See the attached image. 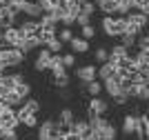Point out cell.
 <instances>
[{"mask_svg":"<svg viewBox=\"0 0 149 140\" xmlns=\"http://www.w3.org/2000/svg\"><path fill=\"white\" fill-rule=\"evenodd\" d=\"M62 65H65V67H74V65H76V54H65V56H62Z\"/></svg>","mask_w":149,"mask_h":140,"instance_id":"cell-33","label":"cell"},{"mask_svg":"<svg viewBox=\"0 0 149 140\" xmlns=\"http://www.w3.org/2000/svg\"><path fill=\"white\" fill-rule=\"evenodd\" d=\"M5 109H7V104L2 102V98H0V116H2V114H5Z\"/></svg>","mask_w":149,"mask_h":140,"instance_id":"cell-40","label":"cell"},{"mask_svg":"<svg viewBox=\"0 0 149 140\" xmlns=\"http://www.w3.org/2000/svg\"><path fill=\"white\" fill-rule=\"evenodd\" d=\"M74 109H69V107H65V109L58 114V120L56 122H60V125H74Z\"/></svg>","mask_w":149,"mask_h":140,"instance_id":"cell-24","label":"cell"},{"mask_svg":"<svg viewBox=\"0 0 149 140\" xmlns=\"http://www.w3.org/2000/svg\"><path fill=\"white\" fill-rule=\"evenodd\" d=\"M25 62V54L16 47H2L0 49V67L2 69H11V67H20Z\"/></svg>","mask_w":149,"mask_h":140,"instance_id":"cell-3","label":"cell"},{"mask_svg":"<svg viewBox=\"0 0 149 140\" xmlns=\"http://www.w3.org/2000/svg\"><path fill=\"white\" fill-rule=\"evenodd\" d=\"M38 47H42V42H40V38H25V42L20 45V51H22V54H29V51H33V49H38Z\"/></svg>","mask_w":149,"mask_h":140,"instance_id":"cell-22","label":"cell"},{"mask_svg":"<svg viewBox=\"0 0 149 140\" xmlns=\"http://www.w3.org/2000/svg\"><path fill=\"white\" fill-rule=\"evenodd\" d=\"M2 138H5V131H2V129H0V140H2Z\"/></svg>","mask_w":149,"mask_h":140,"instance_id":"cell-41","label":"cell"},{"mask_svg":"<svg viewBox=\"0 0 149 140\" xmlns=\"http://www.w3.org/2000/svg\"><path fill=\"white\" fill-rule=\"evenodd\" d=\"M16 116H18V122L22 127H27V129L38 127V116H33V114H25L22 109H16Z\"/></svg>","mask_w":149,"mask_h":140,"instance_id":"cell-14","label":"cell"},{"mask_svg":"<svg viewBox=\"0 0 149 140\" xmlns=\"http://www.w3.org/2000/svg\"><path fill=\"white\" fill-rule=\"evenodd\" d=\"M113 102H116V104H127V102H129V96L123 91V93H118V96L113 98Z\"/></svg>","mask_w":149,"mask_h":140,"instance_id":"cell-36","label":"cell"},{"mask_svg":"<svg viewBox=\"0 0 149 140\" xmlns=\"http://www.w3.org/2000/svg\"><path fill=\"white\" fill-rule=\"evenodd\" d=\"M71 54H87L89 51V40H85L82 36H74V40L69 42Z\"/></svg>","mask_w":149,"mask_h":140,"instance_id":"cell-16","label":"cell"},{"mask_svg":"<svg viewBox=\"0 0 149 140\" xmlns=\"http://www.w3.org/2000/svg\"><path fill=\"white\" fill-rule=\"evenodd\" d=\"M18 116H16V109H11V107H7L5 114L0 116V129L5 131V134H13L16 129H18Z\"/></svg>","mask_w":149,"mask_h":140,"instance_id":"cell-5","label":"cell"},{"mask_svg":"<svg viewBox=\"0 0 149 140\" xmlns=\"http://www.w3.org/2000/svg\"><path fill=\"white\" fill-rule=\"evenodd\" d=\"M58 98H60V100H69V98H71V89H69V87L58 89Z\"/></svg>","mask_w":149,"mask_h":140,"instance_id":"cell-37","label":"cell"},{"mask_svg":"<svg viewBox=\"0 0 149 140\" xmlns=\"http://www.w3.org/2000/svg\"><path fill=\"white\" fill-rule=\"evenodd\" d=\"M127 56H129V49H127V47H123V45H113L111 51H109V62L116 65L118 60H123V58H127Z\"/></svg>","mask_w":149,"mask_h":140,"instance_id":"cell-18","label":"cell"},{"mask_svg":"<svg viewBox=\"0 0 149 140\" xmlns=\"http://www.w3.org/2000/svg\"><path fill=\"white\" fill-rule=\"evenodd\" d=\"M134 136L138 140H149V116L147 114H138V127H136Z\"/></svg>","mask_w":149,"mask_h":140,"instance_id":"cell-10","label":"cell"},{"mask_svg":"<svg viewBox=\"0 0 149 140\" xmlns=\"http://www.w3.org/2000/svg\"><path fill=\"white\" fill-rule=\"evenodd\" d=\"M54 85H56L58 89H65V87H69V76H60V78H54Z\"/></svg>","mask_w":149,"mask_h":140,"instance_id":"cell-34","label":"cell"},{"mask_svg":"<svg viewBox=\"0 0 149 140\" xmlns=\"http://www.w3.org/2000/svg\"><path fill=\"white\" fill-rule=\"evenodd\" d=\"M62 140H80V136H78V134H74V131H71V134L62 136Z\"/></svg>","mask_w":149,"mask_h":140,"instance_id":"cell-38","label":"cell"},{"mask_svg":"<svg viewBox=\"0 0 149 140\" xmlns=\"http://www.w3.org/2000/svg\"><path fill=\"white\" fill-rule=\"evenodd\" d=\"M102 89H105V93H109L111 98H116L118 93H123L120 91V82L116 78H109V80H102Z\"/></svg>","mask_w":149,"mask_h":140,"instance_id":"cell-19","label":"cell"},{"mask_svg":"<svg viewBox=\"0 0 149 140\" xmlns=\"http://www.w3.org/2000/svg\"><path fill=\"white\" fill-rule=\"evenodd\" d=\"M93 60H96V62H100V65L109 62V49L98 47V49H96V54H93Z\"/></svg>","mask_w":149,"mask_h":140,"instance_id":"cell-26","label":"cell"},{"mask_svg":"<svg viewBox=\"0 0 149 140\" xmlns=\"http://www.w3.org/2000/svg\"><path fill=\"white\" fill-rule=\"evenodd\" d=\"M96 7L105 16H116L118 13V7H120V0H96Z\"/></svg>","mask_w":149,"mask_h":140,"instance_id":"cell-12","label":"cell"},{"mask_svg":"<svg viewBox=\"0 0 149 140\" xmlns=\"http://www.w3.org/2000/svg\"><path fill=\"white\" fill-rule=\"evenodd\" d=\"M102 31L109 38H120L127 31V18L125 16H105L102 18Z\"/></svg>","mask_w":149,"mask_h":140,"instance_id":"cell-1","label":"cell"},{"mask_svg":"<svg viewBox=\"0 0 149 140\" xmlns=\"http://www.w3.org/2000/svg\"><path fill=\"white\" fill-rule=\"evenodd\" d=\"M20 29H22V33H25V38H40V29H42V24H40V20H33V18H27L22 24H18Z\"/></svg>","mask_w":149,"mask_h":140,"instance_id":"cell-8","label":"cell"},{"mask_svg":"<svg viewBox=\"0 0 149 140\" xmlns=\"http://www.w3.org/2000/svg\"><path fill=\"white\" fill-rule=\"evenodd\" d=\"M58 33H56V27H47V24H42V29H40V42L47 47V45L51 42V40H56Z\"/></svg>","mask_w":149,"mask_h":140,"instance_id":"cell-20","label":"cell"},{"mask_svg":"<svg viewBox=\"0 0 149 140\" xmlns=\"http://www.w3.org/2000/svg\"><path fill=\"white\" fill-rule=\"evenodd\" d=\"M98 11V7H96V2L93 0H80V13H87V16H91Z\"/></svg>","mask_w":149,"mask_h":140,"instance_id":"cell-25","label":"cell"},{"mask_svg":"<svg viewBox=\"0 0 149 140\" xmlns=\"http://www.w3.org/2000/svg\"><path fill=\"white\" fill-rule=\"evenodd\" d=\"M85 91L91 98H98L105 89H102V82H100V80H93V82H87V85H85Z\"/></svg>","mask_w":149,"mask_h":140,"instance_id":"cell-23","label":"cell"},{"mask_svg":"<svg viewBox=\"0 0 149 140\" xmlns=\"http://www.w3.org/2000/svg\"><path fill=\"white\" fill-rule=\"evenodd\" d=\"M36 140H62V136L58 134V125L56 120H45L38 125V138Z\"/></svg>","mask_w":149,"mask_h":140,"instance_id":"cell-4","label":"cell"},{"mask_svg":"<svg viewBox=\"0 0 149 140\" xmlns=\"http://www.w3.org/2000/svg\"><path fill=\"white\" fill-rule=\"evenodd\" d=\"M13 91L18 93L22 100H27V98H29V93H31V85H29V82H20V85H16V89H13Z\"/></svg>","mask_w":149,"mask_h":140,"instance_id":"cell-27","label":"cell"},{"mask_svg":"<svg viewBox=\"0 0 149 140\" xmlns=\"http://www.w3.org/2000/svg\"><path fill=\"white\" fill-rule=\"evenodd\" d=\"M147 85H149V82H147Z\"/></svg>","mask_w":149,"mask_h":140,"instance_id":"cell-43","label":"cell"},{"mask_svg":"<svg viewBox=\"0 0 149 140\" xmlns=\"http://www.w3.org/2000/svg\"><path fill=\"white\" fill-rule=\"evenodd\" d=\"M58 40H60V42H71V40H74V31L69 29V27L60 29V33H58Z\"/></svg>","mask_w":149,"mask_h":140,"instance_id":"cell-29","label":"cell"},{"mask_svg":"<svg viewBox=\"0 0 149 140\" xmlns=\"http://www.w3.org/2000/svg\"><path fill=\"white\" fill-rule=\"evenodd\" d=\"M109 109V102L105 98H91L87 104V114H96V116H105Z\"/></svg>","mask_w":149,"mask_h":140,"instance_id":"cell-9","label":"cell"},{"mask_svg":"<svg viewBox=\"0 0 149 140\" xmlns=\"http://www.w3.org/2000/svg\"><path fill=\"white\" fill-rule=\"evenodd\" d=\"M136 42H138V36H131V33H123V36H120V45L127 47V49L136 47Z\"/></svg>","mask_w":149,"mask_h":140,"instance_id":"cell-28","label":"cell"},{"mask_svg":"<svg viewBox=\"0 0 149 140\" xmlns=\"http://www.w3.org/2000/svg\"><path fill=\"white\" fill-rule=\"evenodd\" d=\"M76 78L80 80V85L93 82V80L98 78V67H96V65H82V67L76 69Z\"/></svg>","mask_w":149,"mask_h":140,"instance_id":"cell-6","label":"cell"},{"mask_svg":"<svg viewBox=\"0 0 149 140\" xmlns=\"http://www.w3.org/2000/svg\"><path fill=\"white\" fill-rule=\"evenodd\" d=\"M125 18H127V31H125V33H131V36H140V33H143V31L149 27V18L145 16V13L136 11V9H134V11H129L127 16H125Z\"/></svg>","mask_w":149,"mask_h":140,"instance_id":"cell-2","label":"cell"},{"mask_svg":"<svg viewBox=\"0 0 149 140\" xmlns=\"http://www.w3.org/2000/svg\"><path fill=\"white\" fill-rule=\"evenodd\" d=\"M76 24H80V27L91 24V16H87V13H78V16H76Z\"/></svg>","mask_w":149,"mask_h":140,"instance_id":"cell-32","label":"cell"},{"mask_svg":"<svg viewBox=\"0 0 149 140\" xmlns=\"http://www.w3.org/2000/svg\"><path fill=\"white\" fill-rule=\"evenodd\" d=\"M29 140H33V138H29Z\"/></svg>","mask_w":149,"mask_h":140,"instance_id":"cell-42","label":"cell"},{"mask_svg":"<svg viewBox=\"0 0 149 140\" xmlns=\"http://www.w3.org/2000/svg\"><path fill=\"white\" fill-rule=\"evenodd\" d=\"M62 47H65V42H60L58 38H56V40H51V42L47 45V49H49L51 54H60V51H62Z\"/></svg>","mask_w":149,"mask_h":140,"instance_id":"cell-30","label":"cell"},{"mask_svg":"<svg viewBox=\"0 0 149 140\" xmlns=\"http://www.w3.org/2000/svg\"><path fill=\"white\" fill-rule=\"evenodd\" d=\"M2 140H20V138H18V134L13 131V134H5V138H2Z\"/></svg>","mask_w":149,"mask_h":140,"instance_id":"cell-39","label":"cell"},{"mask_svg":"<svg viewBox=\"0 0 149 140\" xmlns=\"http://www.w3.org/2000/svg\"><path fill=\"white\" fill-rule=\"evenodd\" d=\"M60 22L65 24V27H69V29H71V24H76V16H71V13H65V16L60 18Z\"/></svg>","mask_w":149,"mask_h":140,"instance_id":"cell-35","label":"cell"},{"mask_svg":"<svg viewBox=\"0 0 149 140\" xmlns=\"http://www.w3.org/2000/svg\"><path fill=\"white\" fill-rule=\"evenodd\" d=\"M0 98H2V102H5L7 107H11V109H18V107H22V102H25L16 91H5V93H0Z\"/></svg>","mask_w":149,"mask_h":140,"instance_id":"cell-15","label":"cell"},{"mask_svg":"<svg viewBox=\"0 0 149 140\" xmlns=\"http://www.w3.org/2000/svg\"><path fill=\"white\" fill-rule=\"evenodd\" d=\"M18 109H22L25 114H33V116H38V111H40V100H36V98H27L25 102H22V107H18Z\"/></svg>","mask_w":149,"mask_h":140,"instance_id":"cell-21","label":"cell"},{"mask_svg":"<svg viewBox=\"0 0 149 140\" xmlns=\"http://www.w3.org/2000/svg\"><path fill=\"white\" fill-rule=\"evenodd\" d=\"M82 38H85V40H91V38H96V27H93V24L82 27Z\"/></svg>","mask_w":149,"mask_h":140,"instance_id":"cell-31","label":"cell"},{"mask_svg":"<svg viewBox=\"0 0 149 140\" xmlns=\"http://www.w3.org/2000/svg\"><path fill=\"white\" fill-rule=\"evenodd\" d=\"M136 127H138V116L136 114H127L123 118V134L129 138V136L136 134Z\"/></svg>","mask_w":149,"mask_h":140,"instance_id":"cell-13","label":"cell"},{"mask_svg":"<svg viewBox=\"0 0 149 140\" xmlns=\"http://www.w3.org/2000/svg\"><path fill=\"white\" fill-rule=\"evenodd\" d=\"M51 58H54V54H51L47 47L40 49L38 56H36V60H33V69H36V71H47V69L51 67Z\"/></svg>","mask_w":149,"mask_h":140,"instance_id":"cell-7","label":"cell"},{"mask_svg":"<svg viewBox=\"0 0 149 140\" xmlns=\"http://www.w3.org/2000/svg\"><path fill=\"white\" fill-rule=\"evenodd\" d=\"M22 13H25L27 18H33V20H40L42 18V9H40V5H38L36 0H27L25 5H22Z\"/></svg>","mask_w":149,"mask_h":140,"instance_id":"cell-11","label":"cell"},{"mask_svg":"<svg viewBox=\"0 0 149 140\" xmlns=\"http://www.w3.org/2000/svg\"><path fill=\"white\" fill-rule=\"evenodd\" d=\"M116 73H118V67H116L113 62H105V65H100V67H98V78L100 80L116 78Z\"/></svg>","mask_w":149,"mask_h":140,"instance_id":"cell-17","label":"cell"}]
</instances>
